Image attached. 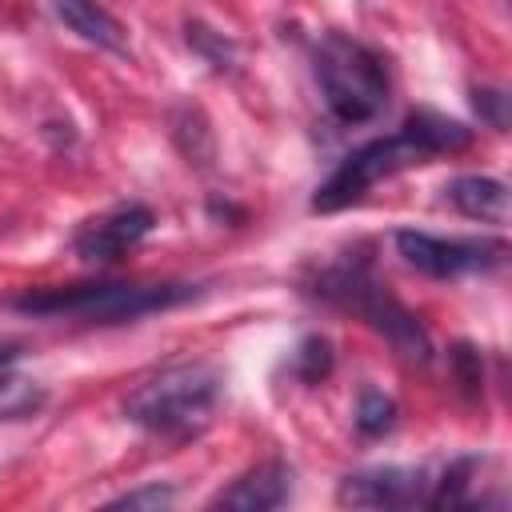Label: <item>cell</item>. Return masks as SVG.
Here are the masks:
<instances>
[{
	"mask_svg": "<svg viewBox=\"0 0 512 512\" xmlns=\"http://www.w3.org/2000/svg\"><path fill=\"white\" fill-rule=\"evenodd\" d=\"M208 212H212V216H232V220H244V208H232L228 200H224V204H220V200H208Z\"/></svg>",
	"mask_w": 512,
	"mask_h": 512,
	"instance_id": "20",
	"label": "cell"
},
{
	"mask_svg": "<svg viewBox=\"0 0 512 512\" xmlns=\"http://www.w3.org/2000/svg\"><path fill=\"white\" fill-rule=\"evenodd\" d=\"M300 292L336 308V312H348V316L364 320L372 332H380L412 364H428L432 352H436L424 320L404 300L392 296V288L376 276L372 256H364V252H344L336 260H324V264L308 268L304 280H300Z\"/></svg>",
	"mask_w": 512,
	"mask_h": 512,
	"instance_id": "2",
	"label": "cell"
},
{
	"mask_svg": "<svg viewBox=\"0 0 512 512\" xmlns=\"http://www.w3.org/2000/svg\"><path fill=\"white\" fill-rule=\"evenodd\" d=\"M432 496V468L412 464H376L348 472L336 488L344 508H428Z\"/></svg>",
	"mask_w": 512,
	"mask_h": 512,
	"instance_id": "7",
	"label": "cell"
},
{
	"mask_svg": "<svg viewBox=\"0 0 512 512\" xmlns=\"http://www.w3.org/2000/svg\"><path fill=\"white\" fill-rule=\"evenodd\" d=\"M472 108L480 112V120L496 132L508 128V92L504 88H472Z\"/></svg>",
	"mask_w": 512,
	"mask_h": 512,
	"instance_id": "19",
	"label": "cell"
},
{
	"mask_svg": "<svg viewBox=\"0 0 512 512\" xmlns=\"http://www.w3.org/2000/svg\"><path fill=\"white\" fill-rule=\"evenodd\" d=\"M444 204L480 224H508V184L496 176H456L444 184Z\"/></svg>",
	"mask_w": 512,
	"mask_h": 512,
	"instance_id": "10",
	"label": "cell"
},
{
	"mask_svg": "<svg viewBox=\"0 0 512 512\" xmlns=\"http://www.w3.org/2000/svg\"><path fill=\"white\" fill-rule=\"evenodd\" d=\"M312 76L336 124H368L392 100L384 56L348 32H320L312 40Z\"/></svg>",
	"mask_w": 512,
	"mask_h": 512,
	"instance_id": "5",
	"label": "cell"
},
{
	"mask_svg": "<svg viewBox=\"0 0 512 512\" xmlns=\"http://www.w3.org/2000/svg\"><path fill=\"white\" fill-rule=\"evenodd\" d=\"M168 124H172V144L180 148V156L192 168H212V160H216V132H212L204 108L180 104V108H172Z\"/></svg>",
	"mask_w": 512,
	"mask_h": 512,
	"instance_id": "12",
	"label": "cell"
},
{
	"mask_svg": "<svg viewBox=\"0 0 512 512\" xmlns=\"http://www.w3.org/2000/svg\"><path fill=\"white\" fill-rule=\"evenodd\" d=\"M396 420H400V404H396L388 392H380V388H364V392H360L352 424H356V432H360L364 440L388 436V432L396 428Z\"/></svg>",
	"mask_w": 512,
	"mask_h": 512,
	"instance_id": "13",
	"label": "cell"
},
{
	"mask_svg": "<svg viewBox=\"0 0 512 512\" xmlns=\"http://www.w3.org/2000/svg\"><path fill=\"white\" fill-rule=\"evenodd\" d=\"M152 228H156V212L140 200H128L84 220L72 232V252L84 264H120Z\"/></svg>",
	"mask_w": 512,
	"mask_h": 512,
	"instance_id": "8",
	"label": "cell"
},
{
	"mask_svg": "<svg viewBox=\"0 0 512 512\" xmlns=\"http://www.w3.org/2000/svg\"><path fill=\"white\" fill-rule=\"evenodd\" d=\"M224 400V372L208 360H180L144 376L124 396V420L164 444L204 436Z\"/></svg>",
	"mask_w": 512,
	"mask_h": 512,
	"instance_id": "3",
	"label": "cell"
},
{
	"mask_svg": "<svg viewBox=\"0 0 512 512\" xmlns=\"http://www.w3.org/2000/svg\"><path fill=\"white\" fill-rule=\"evenodd\" d=\"M448 364H452V380L460 384V392H464L468 400H476V396H480V388H484L480 352H476L472 344H456V348L448 352Z\"/></svg>",
	"mask_w": 512,
	"mask_h": 512,
	"instance_id": "16",
	"label": "cell"
},
{
	"mask_svg": "<svg viewBox=\"0 0 512 512\" xmlns=\"http://www.w3.org/2000/svg\"><path fill=\"white\" fill-rule=\"evenodd\" d=\"M392 244L408 268L432 280H460V276L492 272L508 256V244L500 236H436L420 228H400Z\"/></svg>",
	"mask_w": 512,
	"mask_h": 512,
	"instance_id": "6",
	"label": "cell"
},
{
	"mask_svg": "<svg viewBox=\"0 0 512 512\" xmlns=\"http://www.w3.org/2000/svg\"><path fill=\"white\" fill-rule=\"evenodd\" d=\"M52 12L68 32H76L84 44H96L104 52H128L124 24L100 4V0H52Z\"/></svg>",
	"mask_w": 512,
	"mask_h": 512,
	"instance_id": "11",
	"label": "cell"
},
{
	"mask_svg": "<svg viewBox=\"0 0 512 512\" xmlns=\"http://www.w3.org/2000/svg\"><path fill=\"white\" fill-rule=\"evenodd\" d=\"M292 464L280 456H268L260 464H252L248 472H240L228 488H220L212 496V508H236V512H268L292 500Z\"/></svg>",
	"mask_w": 512,
	"mask_h": 512,
	"instance_id": "9",
	"label": "cell"
},
{
	"mask_svg": "<svg viewBox=\"0 0 512 512\" xmlns=\"http://www.w3.org/2000/svg\"><path fill=\"white\" fill-rule=\"evenodd\" d=\"M40 404V392L28 380H12L8 368L0 372V416H20Z\"/></svg>",
	"mask_w": 512,
	"mask_h": 512,
	"instance_id": "18",
	"label": "cell"
},
{
	"mask_svg": "<svg viewBox=\"0 0 512 512\" xmlns=\"http://www.w3.org/2000/svg\"><path fill=\"white\" fill-rule=\"evenodd\" d=\"M184 40H188V48H192L204 64H212L216 72H228V68L236 64V40L224 36L220 28L204 24V20H188V24H184Z\"/></svg>",
	"mask_w": 512,
	"mask_h": 512,
	"instance_id": "15",
	"label": "cell"
},
{
	"mask_svg": "<svg viewBox=\"0 0 512 512\" xmlns=\"http://www.w3.org/2000/svg\"><path fill=\"white\" fill-rule=\"evenodd\" d=\"M20 360V344H0V372Z\"/></svg>",
	"mask_w": 512,
	"mask_h": 512,
	"instance_id": "21",
	"label": "cell"
},
{
	"mask_svg": "<svg viewBox=\"0 0 512 512\" xmlns=\"http://www.w3.org/2000/svg\"><path fill=\"white\" fill-rule=\"evenodd\" d=\"M472 144V128L444 116V112H432V108H416L404 116V124L388 136H376L360 148H352L312 192L308 208L312 212H340V208H352L368 196L372 184L404 172V168H416V164H428L432 156H448V152H464Z\"/></svg>",
	"mask_w": 512,
	"mask_h": 512,
	"instance_id": "1",
	"label": "cell"
},
{
	"mask_svg": "<svg viewBox=\"0 0 512 512\" xmlns=\"http://www.w3.org/2000/svg\"><path fill=\"white\" fill-rule=\"evenodd\" d=\"M200 284H120V280H92V284H48V288H24L16 296H4V308L44 320H80V324H124L152 312L180 308L196 300Z\"/></svg>",
	"mask_w": 512,
	"mask_h": 512,
	"instance_id": "4",
	"label": "cell"
},
{
	"mask_svg": "<svg viewBox=\"0 0 512 512\" xmlns=\"http://www.w3.org/2000/svg\"><path fill=\"white\" fill-rule=\"evenodd\" d=\"M168 504H176V488L172 484H160V480L140 484V488H128V492H120V496L108 500V508H152V512H160Z\"/></svg>",
	"mask_w": 512,
	"mask_h": 512,
	"instance_id": "17",
	"label": "cell"
},
{
	"mask_svg": "<svg viewBox=\"0 0 512 512\" xmlns=\"http://www.w3.org/2000/svg\"><path fill=\"white\" fill-rule=\"evenodd\" d=\"M332 364H336L332 340H328V336H320V332L304 336V340L292 348V356H288V372H292L300 384H320V380H328Z\"/></svg>",
	"mask_w": 512,
	"mask_h": 512,
	"instance_id": "14",
	"label": "cell"
}]
</instances>
